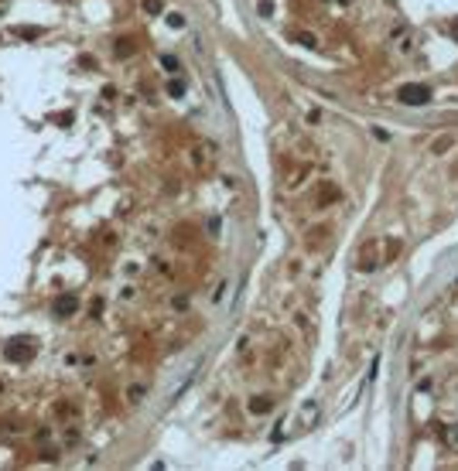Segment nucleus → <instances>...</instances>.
Here are the masks:
<instances>
[{
  "instance_id": "obj_2",
  "label": "nucleus",
  "mask_w": 458,
  "mask_h": 471,
  "mask_svg": "<svg viewBox=\"0 0 458 471\" xmlns=\"http://www.w3.org/2000/svg\"><path fill=\"white\" fill-rule=\"evenodd\" d=\"M4 355L11 362H28L31 355H35V345L31 342H24V338H17V342H11V345L4 348Z\"/></svg>"
},
{
  "instance_id": "obj_1",
  "label": "nucleus",
  "mask_w": 458,
  "mask_h": 471,
  "mask_svg": "<svg viewBox=\"0 0 458 471\" xmlns=\"http://www.w3.org/2000/svg\"><path fill=\"white\" fill-rule=\"evenodd\" d=\"M397 99L407 102V106H424V102H431V89L427 86H417V82H403L400 89H397Z\"/></svg>"
},
{
  "instance_id": "obj_3",
  "label": "nucleus",
  "mask_w": 458,
  "mask_h": 471,
  "mask_svg": "<svg viewBox=\"0 0 458 471\" xmlns=\"http://www.w3.org/2000/svg\"><path fill=\"white\" fill-rule=\"evenodd\" d=\"M52 311H55V318H72V314L79 311V297L75 294H62V297H55Z\"/></svg>"
},
{
  "instance_id": "obj_6",
  "label": "nucleus",
  "mask_w": 458,
  "mask_h": 471,
  "mask_svg": "<svg viewBox=\"0 0 458 471\" xmlns=\"http://www.w3.org/2000/svg\"><path fill=\"white\" fill-rule=\"evenodd\" d=\"M270 406H274L270 400H253V403H250V410H253V413H267Z\"/></svg>"
},
{
  "instance_id": "obj_11",
  "label": "nucleus",
  "mask_w": 458,
  "mask_h": 471,
  "mask_svg": "<svg viewBox=\"0 0 458 471\" xmlns=\"http://www.w3.org/2000/svg\"><path fill=\"white\" fill-rule=\"evenodd\" d=\"M260 11H264L267 17H270V11H274V4H270V0H260Z\"/></svg>"
},
{
  "instance_id": "obj_13",
  "label": "nucleus",
  "mask_w": 458,
  "mask_h": 471,
  "mask_svg": "<svg viewBox=\"0 0 458 471\" xmlns=\"http://www.w3.org/2000/svg\"><path fill=\"white\" fill-rule=\"evenodd\" d=\"M451 34H455V38H458V24H455V28H451Z\"/></svg>"
},
{
  "instance_id": "obj_8",
  "label": "nucleus",
  "mask_w": 458,
  "mask_h": 471,
  "mask_svg": "<svg viewBox=\"0 0 458 471\" xmlns=\"http://www.w3.org/2000/svg\"><path fill=\"white\" fill-rule=\"evenodd\" d=\"M161 65H164V68H171V72H174V68H178V58H174V55H164V58H161Z\"/></svg>"
},
{
  "instance_id": "obj_12",
  "label": "nucleus",
  "mask_w": 458,
  "mask_h": 471,
  "mask_svg": "<svg viewBox=\"0 0 458 471\" xmlns=\"http://www.w3.org/2000/svg\"><path fill=\"white\" fill-rule=\"evenodd\" d=\"M448 440H451V448H458V427H451V434H448Z\"/></svg>"
},
{
  "instance_id": "obj_7",
  "label": "nucleus",
  "mask_w": 458,
  "mask_h": 471,
  "mask_svg": "<svg viewBox=\"0 0 458 471\" xmlns=\"http://www.w3.org/2000/svg\"><path fill=\"white\" fill-rule=\"evenodd\" d=\"M144 11H147V14H158L161 11V0H144Z\"/></svg>"
},
{
  "instance_id": "obj_10",
  "label": "nucleus",
  "mask_w": 458,
  "mask_h": 471,
  "mask_svg": "<svg viewBox=\"0 0 458 471\" xmlns=\"http://www.w3.org/2000/svg\"><path fill=\"white\" fill-rule=\"evenodd\" d=\"M168 92H171V96H182L185 86H182V82H171V86H168Z\"/></svg>"
},
{
  "instance_id": "obj_4",
  "label": "nucleus",
  "mask_w": 458,
  "mask_h": 471,
  "mask_svg": "<svg viewBox=\"0 0 458 471\" xmlns=\"http://www.w3.org/2000/svg\"><path fill=\"white\" fill-rule=\"evenodd\" d=\"M451 147H455V137L445 134V137H438L435 144H431V154H445V150H451Z\"/></svg>"
},
{
  "instance_id": "obj_5",
  "label": "nucleus",
  "mask_w": 458,
  "mask_h": 471,
  "mask_svg": "<svg viewBox=\"0 0 458 471\" xmlns=\"http://www.w3.org/2000/svg\"><path fill=\"white\" fill-rule=\"evenodd\" d=\"M130 51H134V45H130V38H123V41H116V55H120V58H126Z\"/></svg>"
},
{
  "instance_id": "obj_9",
  "label": "nucleus",
  "mask_w": 458,
  "mask_h": 471,
  "mask_svg": "<svg viewBox=\"0 0 458 471\" xmlns=\"http://www.w3.org/2000/svg\"><path fill=\"white\" fill-rule=\"evenodd\" d=\"M168 24H171V28H182L185 17H182V14H171V17H168Z\"/></svg>"
}]
</instances>
